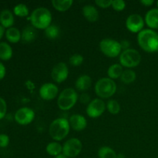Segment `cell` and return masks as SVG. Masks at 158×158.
Listing matches in <instances>:
<instances>
[{
    "label": "cell",
    "instance_id": "cb8c5ba5",
    "mask_svg": "<svg viewBox=\"0 0 158 158\" xmlns=\"http://www.w3.org/2000/svg\"><path fill=\"white\" fill-rule=\"evenodd\" d=\"M12 49L10 45L5 42L0 43V59L2 60H9L12 56Z\"/></svg>",
    "mask_w": 158,
    "mask_h": 158
},
{
    "label": "cell",
    "instance_id": "74e56055",
    "mask_svg": "<svg viewBox=\"0 0 158 158\" xmlns=\"http://www.w3.org/2000/svg\"><path fill=\"white\" fill-rule=\"evenodd\" d=\"M140 3L144 6H151L154 3V0H141Z\"/></svg>",
    "mask_w": 158,
    "mask_h": 158
},
{
    "label": "cell",
    "instance_id": "f35d334b",
    "mask_svg": "<svg viewBox=\"0 0 158 158\" xmlns=\"http://www.w3.org/2000/svg\"><path fill=\"white\" fill-rule=\"evenodd\" d=\"M4 32H5V28L3 27L2 26L0 25V40H1L2 37L3 36V35H4Z\"/></svg>",
    "mask_w": 158,
    "mask_h": 158
},
{
    "label": "cell",
    "instance_id": "e575fe53",
    "mask_svg": "<svg viewBox=\"0 0 158 158\" xmlns=\"http://www.w3.org/2000/svg\"><path fill=\"white\" fill-rule=\"evenodd\" d=\"M80 101L83 104H89L90 103V97L86 93H83L80 96Z\"/></svg>",
    "mask_w": 158,
    "mask_h": 158
},
{
    "label": "cell",
    "instance_id": "8d00e7d4",
    "mask_svg": "<svg viewBox=\"0 0 158 158\" xmlns=\"http://www.w3.org/2000/svg\"><path fill=\"white\" fill-rule=\"evenodd\" d=\"M6 67H5V66L2 64V63H0V80H2V79L4 78L5 76H6Z\"/></svg>",
    "mask_w": 158,
    "mask_h": 158
},
{
    "label": "cell",
    "instance_id": "836d02e7",
    "mask_svg": "<svg viewBox=\"0 0 158 158\" xmlns=\"http://www.w3.org/2000/svg\"><path fill=\"white\" fill-rule=\"evenodd\" d=\"M9 137L7 134H0V148H4L9 145Z\"/></svg>",
    "mask_w": 158,
    "mask_h": 158
},
{
    "label": "cell",
    "instance_id": "44dd1931",
    "mask_svg": "<svg viewBox=\"0 0 158 158\" xmlns=\"http://www.w3.org/2000/svg\"><path fill=\"white\" fill-rule=\"evenodd\" d=\"M52 5L56 10L59 12H66L73 4V0H52Z\"/></svg>",
    "mask_w": 158,
    "mask_h": 158
},
{
    "label": "cell",
    "instance_id": "60d3db41",
    "mask_svg": "<svg viewBox=\"0 0 158 158\" xmlns=\"http://www.w3.org/2000/svg\"><path fill=\"white\" fill-rule=\"evenodd\" d=\"M55 158H69V157H66V155H64V154H63V153H62L61 154H60V155H58V156H56V157Z\"/></svg>",
    "mask_w": 158,
    "mask_h": 158
},
{
    "label": "cell",
    "instance_id": "f546056e",
    "mask_svg": "<svg viewBox=\"0 0 158 158\" xmlns=\"http://www.w3.org/2000/svg\"><path fill=\"white\" fill-rule=\"evenodd\" d=\"M83 60L84 58L81 54L75 53L69 57V63L72 66H79L83 63Z\"/></svg>",
    "mask_w": 158,
    "mask_h": 158
},
{
    "label": "cell",
    "instance_id": "7c38bea8",
    "mask_svg": "<svg viewBox=\"0 0 158 158\" xmlns=\"http://www.w3.org/2000/svg\"><path fill=\"white\" fill-rule=\"evenodd\" d=\"M144 22L143 17L140 15L132 14L127 19L126 27L131 32L138 34L140 31L143 30Z\"/></svg>",
    "mask_w": 158,
    "mask_h": 158
},
{
    "label": "cell",
    "instance_id": "4dcf8cb0",
    "mask_svg": "<svg viewBox=\"0 0 158 158\" xmlns=\"http://www.w3.org/2000/svg\"><path fill=\"white\" fill-rule=\"evenodd\" d=\"M111 7L115 11L120 12L126 8V2L123 0H114V1H112Z\"/></svg>",
    "mask_w": 158,
    "mask_h": 158
},
{
    "label": "cell",
    "instance_id": "7bdbcfd3",
    "mask_svg": "<svg viewBox=\"0 0 158 158\" xmlns=\"http://www.w3.org/2000/svg\"><path fill=\"white\" fill-rule=\"evenodd\" d=\"M157 158H158V157H157Z\"/></svg>",
    "mask_w": 158,
    "mask_h": 158
},
{
    "label": "cell",
    "instance_id": "d4e9b609",
    "mask_svg": "<svg viewBox=\"0 0 158 158\" xmlns=\"http://www.w3.org/2000/svg\"><path fill=\"white\" fill-rule=\"evenodd\" d=\"M137 78V74L132 69H126L123 70V73H122L121 77H120V80L123 83H126V84H130V83H134Z\"/></svg>",
    "mask_w": 158,
    "mask_h": 158
},
{
    "label": "cell",
    "instance_id": "ba28073f",
    "mask_svg": "<svg viewBox=\"0 0 158 158\" xmlns=\"http://www.w3.org/2000/svg\"><path fill=\"white\" fill-rule=\"evenodd\" d=\"M83 144L77 138H70L63 145V154L69 158L76 157L81 153Z\"/></svg>",
    "mask_w": 158,
    "mask_h": 158
},
{
    "label": "cell",
    "instance_id": "4fadbf2b",
    "mask_svg": "<svg viewBox=\"0 0 158 158\" xmlns=\"http://www.w3.org/2000/svg\"><path fill=\"white\" fill-rule=\"evenodd\" d=\"M59 88L52 83H46L42 85L39 90L40 97L46 101L54 100L58 95Z\"/></svg>",
    "mask_w": 158,
    "mask_h": 158
},
{
    "label": "cell",
    "instance_id": "ab89813d",
    "mask_svg": "<svg viewBox=\"0 0 158 158\" xmlns=\"http://www.w3.org/2000/svg\"><path fill=\"white\" fill-rule=\"evenodd\" d=\"M117 158H126V156H125V154L120 153L117 155Z\"/></svg>",
    "mask_w": 158,
    "mask_h": 158
},
{
    "label": "cell",
    "instance_id": "d590c367",
    "mask_svg": "<svg viewBox=\"0 0 158 158\" xmlns=\"http://www.w3.org/2000/svg\"><path fill=\"white\" fill-rule=\"evenodd\" d=\"M120 45H121V48L122 49H123V50H126V49H130V45H131V43H130V42L128 41V40H122L121 42H120Z\"/></svg>",
    "mask_w": 158,
    "mask_h": 158
},
{
    "label": "cell",
    "instance_id": "7a4b0ae2",
    "mask_svg": "<svg viewBox=\"0 0 158 158\" xmlns=\"http://www.w3.org/2000/svg\"><path fill=\"white\" fill-rule=\"evenodd\" d=\"M69 120L64 117L55 119L49 125V134L55 141H61L66 138L70 131Z\"/></svg>",
    "mask_w": 158,
    "mask_h": 158
},
{
    "label": "cell",
    "instance_id": "d6986e66",
    "mask_svg": "<svg viewBox=\"0 0 158 158\" xmlns=\"http://www.w3.org/2000/svg\"><path fill=\"white\" fill-rule=\"evenodd\" d=\"M36 30L33 26H26L21 33V40L25 43H29L36 38Z\"/></svg>",
    "mask_w": 158,
    "mask_h": 158
},
{
    "label": "cell",
    "instance_id": "f1b7e54d",
    "mask_svg": "<svg viewBox=\"0 0 158 158\" xmlns=\"http://www.w3.org/2000/svg\"><path fill=\"white\" fill-rule=\"evenodd\" d=\"M106 109L111 114H117L120 111V105L117 100H110L106 103Z\"/></svg>",
    "mask_w": 158,
    "mask_h": 158
},
{
    "label": "cell",
    "instance_id": "4316f807",
    "mask_svg": "<svg viewBox=\"0 0 158 158\" xmlns=\"http://www.w3.org/2000/svg\"><path fill=\"white\" fill-rule=\"evenodd\" d=\"M60 33V28L56 25H52L45 29V35L49 40H56L59 37Z\"/></svg>",
    "mask_w": 158,
    "mask_h": 158
},
{
    "label": "cell",
    "instance_id": "9c48e42d",
    "mask_svg": "<svg viewBox=\"0 0 158 158\" xmlns=\"http://www.w3.org/2000/svg\"><path fill=\"white\" fill-rule=\"evenodd\" d=\"M106 108V105L102 99L96 98L91 100L86 106V114L90 118H97L104 113Z\"/></svg>",
    "mask_w": 158,
    "mask_h": 158
},
{
    "label": "cell",
    "instance_id": "484cf974",
    "mask_svg": "<svg viewBox=\"0 0 158 158\" xmlns=\"http://www.w3.org/2000/svg\"><path fill=\"white\" fill-rule=\"evenodd\" d=\"M117 153L112 148L107 146H103L99 149V158H117Z\"/></svg>",
    "mask_w": 158,
    "mask_h": 158
},
{
    "label": "cell",
    "instance_id": "6da1fadb",
    "mask_svg": "<svg viewBox=\"0 0 158 158\" xmlns=\"http://www.w3.org/2000/svg\"><path fill=\"white\" fill-rule=\"evenodd\" d=\"M137 43L145 52H157L158 33L151 29H143L137 34Z\"/></svg>",
    "mask_w": 158,
    "mask_h": 158
},
{
    "label": "cell",
    "instance_id": "8992f818",
    "mask_svg": "<svg viewBox=\"0 0 158 158\" xmlns=\"http://www.w3.org/2000/svg\"><path fill=\"white\" fill-rule=\"evenodd\" d=\"M119 61L123 67L134 68L140 63L141 56L137 50L130 48L126 50H123L119 56Z\"/></svg>",
    "mask_w": 158,
    "mask_h": 158
},
{
    "label": "cell",
    "instance_id": "7402d4cb",
    "mask_svg": "<svg viewBox=\"0 0 158 158\" xmlns=\"http://www.w3.org/2000/svg\"><path fill=\"white\" fill-rule=\"evenodd\" d=\"M123 72V66L119 63H114L108 68L107 76L111 80H116V79L120 78Z\"/></svg>",
    "mask_w": 158,
    "mask_h": 158
},
{
    "label": "cell",
    "instance_id": "e0dca14e",
    "mask_svg": "<svg viewBox=\"0 0 158 158\" xmlns=\"http://www.w3.org/2000/svg\"><path fill=\"white\" fill-rule=\"evenodd\" d=\"M92 85V79L88 75H82L77 79L75 83V86L77 90L84 92L90 88Z\"/></svg>",
    "mask_w": 158,
    "mask_h": 158
},
{
    "label": "cell",
    "instance_id": "5bb4252c",
    "mask_svg": "<svg viewBox=\"0 0 158 158\" xmlns=\"http://www.w3.org/2000/svg\"><path fill=\"white\" fill-rule=\"evenodd\" d=\"M69 125L75 131H82L86 129L87 126V120L84 116L81 114H73L69 117Z\"/></svg>",
    "mask_w": 158,
    "mask_h": 158
},
{
    "label": "cell",
    "instance_id": "2e32d148",
    "mask_svg": "<svg viewBox=\"0 0 158 158\" xmlns=\"http://www.w3.org/2000/svg\"><path fill=\"white\" fill-rule=\"evenodd\" d=\"M83 15L87 21L94 23L99 19V12L95 6L92 5H86L83 8Z\"/></svg>",
    "mask_w": 158,
    "mask_h": 158
},
{
    "label": "cell",
    "instance_id": "3957f363",
    "mask_svg": "<svg viewBox=\"0 0 158 158\" xmlns=\"http://www.w3.org/2000/svg\"><path fill=\"white\" fill-rule=\"evenodd\" d=\"M52 14L48 9L44 7L36 8L31 13L29 19L35 29H46L52 23Z\"/></svg>",
    "mask_w": 158,
    "mask_h": 158
},
{
    "label": "cell",
    "instance_id": "30bf717a",
    "mask_svg": "<svg viewBox=\"0 0 158 158\" xmlns=\"http://www.w3.org/2000/svg\"><path fill=\"white\" fill-rule=\"evenodd\" d=\"M35 112L29 107H22L19 109L15 114V120L17 123L23 126L29 124L35 118Z\"/></svg>",
    "mask_w": 158,
    "mask_h": 158
},
{
    "label": "cell",
    "instance_id": "ffe728a7",
    "mask_svg": "<svg viewBox=\"0 0 158 158\" xmlns=\"http://www.w3.org/2000/svg\"><path fill=\"white\" fill-rule=\"evenodd\" d=\"M46 151L49 155L56 157L63 153V145L57 141L50 142L46 145Z\"/></svg>",
    "mask_w": 158,
    "mask_h": 158
},
{
    "label": "cell",
    "instance_id": "83f0119b",
    "mask_svg": "<svg viewBox=\"0 0 158 158\" xmlns=\"http://www.w3.org/2000/svg\"><path fill=\"white\" fill-rule=\"evenodd\" d=\"M13 12L15 15L19 17H26L29 15V11L27 6L23 3H19L16 5L13 9Z\"/></svg>",
    "mask_w": 158,
    "mask_h": 158
},
{
    "label": "cell",
    "instance_id": "ac0fdd59",
    "mask_svg": "<svg viewBox=\"0 0 158 158\" xmlns=\"http://www.w3.org/2000/svg\"><path fill=\"white\" fill-rule=\"evenodd\" d=\"M14 16L12 12L9 9H5L0 12V23L1 26H2L4 28H9L12 27L14 24Z\"/></svg>",
    "mask_w": 158,
    "mask_h": 158
},
{
    "label": "cell",
    "instance_id": "277c9868",
    "mask_svg": "<svg viewBox=\"0 0 158 158\" xmlns=\"http://www.w3.org/2000/svg\"><path fill=\"white\" fill-rule=\"evenodd\" d=\"M94 90L100 99H107L115 94L117 84L114 80L109 77H103L96 83Z\"/></svg>",
    "mask_w": 158,
    "mask_h": 158
},
{
    "label": "cell",
    "instance_id": "52a82bcc",
    "mask_svg": "<svg viewBox=\"0 0 158 158\" xmlns=\"http://www.w3.org/2000/svg\"><path fill=\"white\" fill-rule=\"evenodd\" d=\"M100 49L102 53L110 58H115L122 52L121 45L120 42L113 39H103L100 43Z\"/></svg>",
    "mask_w": 158,
    "mask_h": 158
},
{
    "label": "cell",
    "instance_id": "8fae6325",
    "mask_svg": "<svg viewBox=\"0 0 158 158\" xmlns=\"http://www.w3.org/2000/svg\"><path fill=\"white\" fill-rule=\"evenodd\" d=\"M69 76V69L66 63L60 62L52 67L51 71V77L57 83L64 82Z\"/></svg>",
    "mask_w": 158,
    "mask_h": 158
},
{
    "label": "cell",
    "instance_id": "b9f144b4",
    "mask_svg": "<svg viewBox=\"0 0 158 158\" xmlns=\"http://www.w3.org/2000/svg\"><path fill=\"white\" fill-rule=\"evenodd\" d=\"M157 9H158V1L157 2Z\"/></svg>",
    "mask_w": 158,
    "mask_h": 158
},
{
    "label": "cell",
    "instance_id": "9a60e30c",
    "mask_svg": "<svg viewBox=\"0 0 158 158\" xmlns=\"http://www.w3.org/2000/svg\"><path fill=\"white\" fill-rule=\"evenodd\" d=\"M144 21L151 29H158V9L154 8L148 11L145 15Z\"/></svg>",
    "mask_w": 158,
    "mask_h": 158
},
{
    "label": "cell",
    "instance_id": "5b68a950",
    "mask_svg": "<svg viewBox=\"0 0 158 158\" xmlns=\"http://www.w3.org/2000/svg\"><path fill=\"white\" fill-rule=\"evenodd\" d=\"M79 96L73 88H66L59 95L57 105L61 110H69L73 107L78 100Z\"/></svg>",
    "mask_w": 158,
    "mask_h": 158
},
{
    "label": "cell",
    "instance_id": "603a6c76",
    "mask_svg": "<svg viewBox=\"0 0 158 158\" xmlns=\"http://www.w3.org/2000/svg\"><path fill=\"white\" fill-rule=\"evenodd\" d=\"M6 37L9 43H16L21 40V32L17 28L11 27L6 31Z\"/></svg>",
    "mask_w": 158,
    "mask_h": 158
},
{
    "label": "cell",
    "instance_id": "1f68e13d",
    "mask_svg": "<svg viewBox=\"0 0 158 158\" xmlns=\"http://www.w3.org/2000/svg\"><path fill=\"white\" fill-rule=\"evenodd\" d=\"M7 111V105L6 100L0 97V120L5 117Z\"/></svg>",
    "mask_w": 158,
    "mask_h": 158
},
{
    "label": "cell",
    "instance_id": "d6a6232c",
    "mask_svg": "<svg viewBox=\"0 0 158 158\" xmlns=\"http://www.w3.org/2000/svg\"><path fill=\"white\" fill-rule=\"evenodd\" d=\"M96 5L102 9H107L112 5V0H96Z\"/></svg>",
    "mask_w": 158,
    "mask_h": 158
}]
</instances>
